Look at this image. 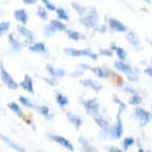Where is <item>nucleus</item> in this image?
<instances>
[{
    "mask_svg": "<svg viewBox=\"0 0 152 152\" xmlns=\"http://www.w3.org/2000/svg\"><path fill=\"white\" fill-rule=\"evenodd\" d=\"M80 24L85 27L86 29H94L99 24V13L96 8H89L88 13L84 17H80Z\"/></svg>",
    "mask_w": 152,
    "mask_h": 152,
    "instance_id": "nucleus-1",
    "label": "nucleus"
},
{
    "mask_svg": "<svg viewBox=\"0 0 152 152\" xmlns=\"http://www.w3.org/2000/svg\"><path fill=\"white\" fill-rule=\"evenodd\" d=\"M83 107L85 109L88 115H90L91 118L99 117L102 114V109H100V104L96 98H91V99H86V100H81Z\"/></svg>",
    "mask_w": 152,
    "mask_h": 152,
    "instance_id": "nucleus-2",
    "label": "nucleus"
},
{
    "mask_svg": "<svg viewBox=\"0 0 152 152\" xmlns=\"http://www.w3.org/2000/svg\"><path fill=\"white\" fill-rule=\"evenodd\" d=\"M151 117L152 114L150 110H146V109L138 107H134V110H133V118L138 122V126L141 128L146 127L148 123L151 122Z\"/></svg>",
    "mask_w": 152,
    "mask_h": 152,
    "instance_id": "nucleus-3",
    "label": "nucleus"
},
{
    "mask_svg": "<svg viewBox=\"0 0 152 152\" xmlns=\"http://www.w3.org/2000/svg\"><path fill=\"white\" fill-rule=\"evenodd\" d=\"M65 55L69 56V57H89L91 58L93 61H96L98 60V55L94 53L91 51V48H83V50H76V48H65L64 50Z\"/></svg>",
    "mask_w": 152,
    "mask_h": 152,
    "instance_id": "nucleus-4",
    "label": "nucleus"
},
{
    "mask_svg": "<svg viewBox=\"0 0 152 152\" xmlns=\"http://www.w3.org/2000/svg\"><path fill=\"white\" fill-rule=\"evenodd\" d=\"M0 79H1L3 84L5 85L8 89L10 90H17L19 88V84L14 80V77L8 72V70L5 69V66L3 65V62H0Z\"/></svg>",
    "mask_w": 152,
    "mask_h": 152,
    "instance_id": "nucleus-5",
    "label": "nucleus"
},
{
    "mask_svg": "<svg viewBox=\"0 0 152 152\" xmlns=\"http://www.w3.org/2000/svg\"><path fill=\"white\" fill-rule=\"evenodd\" d=\"M124 128H123V122H122V113L118 112L117 118H115V124L112 126V133H110V138L112 140H119L123 136Z\"/></svg>",
    "mask_w": 152,
    "mask_h": 152,
    "instance_id": "nucleus-6",
    "label": "nucleus"
},
{
    "mask_svg": "<svg viewBox=\"0 0 152 152\" xmlns=\"http://www.w3.org/2000/svg\"><path fill=\"white\" fill-rule=\"evenodd\" d=\"M105 20H108V28L112 32H117V33H126L128 31L127 26L124 23H122L121 20H118L115 18H105Z\"/></svg>",
    "mask_w": 152,
    "mask_h": 152,
    "instance_id": "nucleus-7",
    "label": "nucleus"
},
{
    "mask_svg": "<svg viewBox=\"0 0 152 152\" xmlns=\"http://www.w3.org/2000/svg\"><path fill=\"white\" fill-rule=\"evenodd\" d=\"M47 137H48L51 141L56 142L57 145H60L61 147H64V148L69 150V151H71V152L74 151V145L71 143V142H70L67 138H66V137L58 136V134H50V133H47Z\"/></svg>",
    "mask_w": 152,
    "mask_h": 152,
    "instance_id": "nucleus-8",
    "label": "nucleus"
},
{
    "mask_svg": "<svg viewBox=\"0 0 152 152\" xmlns=\"http://www.w3.org/2000/svg\"><path fill=\"white\" fill-rule=\"evenodd\" d=\"M17 31H18V33H19V36H22V37L26 39V43H28L29 46H31L32 43H34V39H36L34 33H33L31 29H28L26 26H18Z\"/></svg>",
    "mask_w": 152,
    "mask_h": 152,
    "instance_id": "nucleus-9",
    "label": "nucleus"
},
{
    "mask_svg": "<svg viewBox=\"0 0 152 152\" xmlns=\"http://www.w3.org/2000/svg\"><path fill=\"white\" fill-rule=\"evenodd\" d=\"M29 51L34 52V53L43 55L46 58L50 57V52H48V50H47V46H46L45 42H36V43H32L29 46Z\"/></svg>",
    "mask_w": 152,
    "mask_h": 152,
    "instance_id": "nucleus-10",
    "label": "nucleus"
},
{
    "mask_svg": "<svg viewBox=\"0 0 152 152\" xmlns=\"http://www.w3.org/2000/svg\"><path fill=\"white\" fill-rule=\"evenodd\" d=\"M126 39H127V42H128V43H129L134 50H137V51H141V50H142L140 38H138V36H137L134 32L127 31V32H126Z\"/></svg>",
    "mask_w": 152,
    "mask_h": 152,
    "instance_id": "nucleus-11",
    "label": "nucleus"
},
{
    "mask_svg": "<svg viewBox=\"0 0 152 152\" xmlns=\"http://www.w3.org/2000/svg\"><path fill=\"white\" fill-rule=\"evenodd\" d=\"M46 71H47V74L50 75V77H52V79H62V77H65L66 76V70H64V69H56V67H53L52 65H46Z\"/></svg>",
    "mask_w": 152,
    "mask_h": 152,
    "instance_id": "nucleus-12",
    "label": "nucleus"
},
{
    "mask_svg": "<svg viewBox=\"0 0 152 152\" xmlns=\"http://www.w3.org/2000/svg\"><path fill=\"white\" fill-rule=\"evenodd\" d=\"M8 42L9 45H10V48L13 52H19L22 48H23V42L19 39V38L14 34V33H10V34H8Z\"/></svg>",
    "mask_w": 152,
    "mask_h": 152,
    "instance_id": "nucleus-13",
    "label": "nucleus"
},
{
    "mask_svg": "<svg viewBox=\"0 0 152 152\" xmlns=\"http://www.w3.org/2000/svg\"><path fill=\"white\" fill-rule=\"evenodd\" d=\"M0 141L3 142V143H5L8 147H10V148H13V150H15L17 152H28L24 147H22V146H19L18 143H15L14 141H12L9 137H7V136H4L3 133H0Z\"/></svg>",
    "mask_w": 152,
    "mask_h": 152,
    "instance_id": "nucleus-14",
    "label": "nucleus"
},
{
    "mask_svg": "<svg viewBox=\"0 0 152 152\" xmlns=\"http://www.w3.org/2000/svg\"><path fill=\"white\" fill-rule=\"evenodd\" d=\"M80 84H81V86L91 89L93 91H95V93H99V91H102V90H103V85L98 84L93 79H83L81 81H80Z\"/></svg>",
    "mask_w": 152,
    "mask_h": 152,
    "instance_id": "nucleus-15",
    "label": "nucleus"
},
{
    "mask_svg": "<svg viewBox=\"0 0 152 152\" xmlns=\"http://www.w3.org/2000/svg\"><path fill=\"white\" fill-rule=\"evenodd\" d=\"M19 86H20L27 93L34 94V84H33V79L29 75H26L24 76V79L22 80V83L19 84Z\"/></svg>",
    "mask_w": 152,
    "mask_h": 152,
    "instance_id": "nucleus-16",
    "label": "nucleus"
},
{
    "mask_svg": "<svg viewBox=\"0 0 152 152\" xmlns=\"http://www.w3.org/2000/svg\"><path fill=\"white\" fill-rule=\"evenodd\" d=\"M14 18H15V20H18L22 26H26L28 20H29V15H28V12L26 9H17V10H14Z\"/></svg>",
    "mask_w": 152,
    "mask_h": 152,
    "instance_id": "nucleus-17",
    "label": "nucleus"
},
{
    "mask_svg": "<svg viewBox=\"0 0 152 152\" xmlns=\"http://www.w3.org/2000/svg\"><path fill=\"white\" fill-rule=\"evenodd\" d=\"M66 117H67V121L76 128V129H79V128L83 126V123H84L83 118L80 115H77V114L72 113V112H66Z\"/></svg>",
    "mask_w": 152,
    "mask_h": 152,
    "instance_id": "nucleus-18",
    "label": "nucleus"
},
{
    "mask_svg": "<svg viewBox=\"0 0 152 152\" xmlns=\"http://www.w3.org/2000/svg\"><path fill=\"white\" fill-rule=\"evenodd\" d=\"M114 69L127 76L128 74H131V71H132L133 67L128 62H126V61H119V60H118V61L114 62Z\"/></svg>",
    "mask_w": 152,
    "mask_h": 152,
    "instance_id": "nucleus-19",
    "label": "nucleus"
},
{
    "mask_svg": "<svg viewBox=\"0 0 152 152\" xmlns=\"http://www.w3.org/2000/svg\"><path fill=\"white\" fill-rule=\"evenodd\" d=\"M48 27L51 28L52 31H53V33H57V32H65L66 29H67V27H66L65 23H64V22H61V20H58V19H52V20H50Z\"/></svg>",
    "mask_w": 152,
    "mask_h": 152,
    "instance_id": "nucleus-20",
    "label": "nucleus"
},
{
    "mask_svg": "<svg viewBox=\"0 0 152 152\" xmlns=\"http://www.w3.org/2000/svg\"><path fill=\"white\" fill-rule=\"evenodd\" d=\"M36 109H37V112L39 113L42 117H45L46 121H53L55 114L51 112L50 107H47V105H37Z\"/></svg>",
    "mask_w": 152,
    "mask_h": 152,
    "instance_id": "nucleus-21",
    "label": "nucleus"
},
{
    "mask_svg": "<svg viewBox=\"0 0 152 152\" xmlns=\"http://www.w3.org/2000/svg\"><path fill=\"white\" fill-rule=\"evenodd\" d=\"M109 48H110L114 52V55L118 57V60H119V61H126L127 60L128 53H127V51L124 48H122V47H118L115 43H112Z\"/></svg>",
    "mask_w": 152,
    "mask_h": 152,
    "instance_id": "nucleus-22",
    "label": "nucleus"
},
{
    "mask_svg": "<svg viewBox=\"0 0 152 152\" xmlns=\"http://www.w3.org/2000/svg\"><path fill=\"white\" fill-rule=\"evenodd\" d=\"M55 100H56L57 105H58L60 108H65V107H67V105H69V103H70L69 98L66 96L65 94L58 93V91H57V93L55 94Z\"/></svg>",
    "mask_w": 152,
    "mask_h": 152,
    "instance_id": "nucleus-23",
    "label": "nucleus"
},
{
    "mask_svg": "<svg viewBox=\"0 0 152 152\" xmlns=\"http://www.w3.org/2000/svg\"><path fill=\"white\" fill-rule=\"evenodd\" d=\"M91 71L95 74V76L99 79H107L109 77V74H108V69H105L104 66H96V67H91Z\"/></svg>",
    "mask_w": 152,
    "mask_h": 152,
    "instance_id": "nucleus-24",
    "label": "nucleus"
},
{
    "mask_svg": "<svg viewBox=\"0 0 152 152\" xmlns=\"http://www.w3.org/2000/svg\"><path fill=\"white\" fill-rule=\"evenodd\" d=\"M55 13H56V17H57L58 20H61V22H69L70 20V15H69V13L65 8H61V7L56 8Z\"/></svg>",
    "mask_w": 152,
    "mask_h": 152,
    "instance_id": "nucleus-25",
    "label": "nucleus"
},
{
    "mask_svg": "<svg viewBox=\"0 0 152 152\" xmlns=\"http://www.w3.org/2000/svg\"><path fill=\"white\" fill-rule=\"evenodd\" d=\"M8 108L10 109V110L15 114V115L18 117V118H24V114H23V110H22V108H20V105L19 104H17L15 102H10L8 104Z\"/></svg>",
    "mask_w": 152,
    "mask_h": 152,
    "instance_id": "nucleus-26",
    "label": "nucleus"
},
{
    "mask_svg": "<svg viewBox=\"0 0 152 152\" xmlns=\"http://www.w3.org/2000/svg\"><path fill=\"white\" fill-rule=\"evenodd\" d=\"M65 33H66V36H67L71 41H80V39H84L85 38V36L84 34H81V33H79L77 31H75V29H66L65 31Z\"/></svg>",
    "mask_w": 152,
    "mask_h": 152,
    "instance_id": "nucleus-27",
    "label": "nucleus"
},
{
    "mask_svg": "<svg viewBox=\"0 0 152 152\" xmlns=\"http://www.w3.org/2000/svg\"><path fill=\"white\" fill-rule=\"evenodd\" d=\"M94 119V122L96 123V124L100 127V129H104V128H108V127H110L112 124L110 123H109V121L103 115V114H100V115L99 117H95V118H93Z\"/></svg>",
    "mask_w": 152,
    "mask_h": 152,
    "instance_id": "nucleus-28",
    "label": "nucleus"
},
{
    "mask_svg": "<svg viewBox=\"0 0 152 152\" xmlns=\"http://www.w3.org/2000/svg\"><path fill=\"white\" fill-rule=\"evenodd\" d=\"M71 7H72L74 10H76V13H77L80 17H84L85 14L88 13V10H89V8H86L85 5H81V4H79V3H76V1L71 3Z\"/></svg>",
    "mask_w": 152,
    "mask_h": 152,
    "instance_id": "nucleus-29",
    "label": "nucleus"
},
{
    "mask_svg": "<svg viewBox=\"0 0 152 152\" xmlns=\"http://www.w3.org/2000/svg\"><path fill=\"white\" fill-rule=\"evenodd\" d=\"M19 103L22 104V107H26L28 109H36L37 105H34V103H33L32 100L28 96H19Z\"/></svg>",
    "mask_w": 152,
    "mask_h": 152,
    "instance_id": "nucleus-30",
    "label": "nucleus"
},
{
    "mask_svg": "<svg viewBox=\"0 0 152 152\" xmlns=\"http://www.w3.org/2000/svg\"><path fill=\"white\" fill-rule=\"evenodd\" d=\"M142 100H143V99H142L140 93H137V94L131 95L129 100H128V104H129V105H133V107H138V105H141Z\"/></svg>",
    "mask_w": 152,
    "mask_h": 152,
    "instance_id": "nucleus-31",
    "label": "nucleus"
},
{
    "mask_svg": "<svg viewBox=\"0 0 152 152\" xmlns=\"http://www.w3.org/2000/svg\"><path fill=\"white\" fill-rule=\"evenodd\" d=\"M127 80H128V81H131V83L138 81V80H140V70L137 67H133L132 71H131V74L127 75Z\"/></svg>",
    "mask_w": 152,
    "mask_h": 152,
    "instance_id": "nucleus-32",
    "label": "nucleus"
},
{
    "mask_svg": "<svg viewBox=\"0 0 152 152\" xmlns=\"http://www.w3.org/2000/svg\"><path fill=\"white\" fill-rule=\"evenodd\" d=\"M134 138L133 137H126L124 140H123V142H122V147H123V150L122 151H127V150H129L131 147L134 145Z\"/></svg>",
    "mask_w": 152,
    "mask_h": 152,
    "instance_id": "nucleus-33",
    "label": "nucleus"
},
{
    "mask_svg": "<svg viewBox=\"0 0 152 152\" xmlns=\"http://www.w3.org/2000/svg\"><path fill=\"white\" fill-rule=\"evenodd\" d=\"M37 15L39 17V19H42V20H47V19H48V10H47L43 5H41L37 8Z\"/></svg>",
    "mask_w": 152,
    "mask_h": 152,
    "instance_id": "nucleus-34",
    "label": "nucleus"
},
{
    "mask_svg": "<svg viewBox=\"0 0 152 152\" xmlns=\"http://www.w3.org/2000/svg\"><path fill=\"white\" fill-rule=\"evenodd\" d=\"M119 90H121V91H123L124 94H128V95H133V94H137V93H138L134 88L129 86V85H122V86L119 88Z\"/></svg>",
    "mask_w": 152,
    "mask_h": 152,
    "instance_id": "nucleus-35",
    "label": "nucleus"
},
{
    "mask_svg": "<svg viewBox=\"0 0 152 152\" xmlns=\"http://www.w3.org/2000/svg\"><path fill=\"white\" fill-rule=\"evenodd\" d=\"M113 102L118 105V108H119V112H121V113H122V112H124L126 109H127V104H126L124 102H122L118 96H113Z\"/></svg>",
    "mask_w": 152,
    "mask_h": 152,
    "instance_id": "nucleus-36",
    "label": "nucleus"
},
{
    "mask_svg": "<svg viewBox=\"0 0 152 152\" xmlns=\"http://www.w3.org/2000/svg\"><path fill=\"white\" fill-rule=\"evenodd\" d=\"M9 28H10V23H9L8 20L7 22H0V36L8 33Z\"/></svg>",
    "mask_w": 152,
    "mask_h": 152,
    "instance_id": "nucleus-37",
    "label": "nucleus"
},
{
    "mask_svg": "<svg viewBox=\"0 0 152 152\" xmlns=\"http://www.w3.org/2000/svg\"><path fill=\"white\" fill-rule=\"evenodd\" d=\"M41 1H42V4H43V7H45L48 12H55L56 5L51 1V0H41Z\"/></svg>",
    "mask_w": 152,
    "mask_h": 152,
    "instance_id": "nucleus-38",
    "label": "nucleus"
},
{
    "mask_svg": "<svg viewBox=\"0 0 152 152\" xmlns=\"http://www.w3.org/2000/svg\"><path fill=\"white\" fill-rule=\"evenodd\" d=\"M107 29H108V26L107 24H98L96 27L94 28V31L96 32V33H107Z\"/></svg>",
    "mask_w": 152,
    "mask_h": 152,
    "instance_id": "nucleus-39",
    "label": "nucleus"
},
{
    "mask_svg": "<svg viewBox=\"0 0 152 152\" xmlns=\"http://www.w3.org/2000/svg\"><path fill=\"white\" fill-rule=\"evenodd\" d=\"M81 152H99V151L96 147L88 145V146H81Z\"/></svg>",
    "mask_w": 152,
    "mask_h": 152,
    "instance_id": "nucleus-40",
    "label": "nucleus"
},
{
    "mask_svg": "<svg viewBox=\"0 0 152 152\" xmlns=\"http://www.w3.org/2000/svg\"><path fill=\"white\" fill-rule=\"evenodd\" d=\"M100 55L102 56H105V57H113L114 56V52L110 48H103V50H100Z\"/></svg>",
    "mask_w": 152,
    "mask_h": 152,
    "instance_id": "nucleus-41",
    "label": "nucleus"
},
{
    "mask_svg": "<svg viewBox=\"0 0 152 152\" xmlns=\"http://www.w3.org/2000/svg\"><path fill=\"white\" fill-rule=\"evenodd\" d=\"M76 67H77V70H81V71H91V66L88 64H79Z\"/></svg>",
    "mask_w": 152,
    "mask_h": 152,
    "instance_id": "nucleus-42",
    "label": "nucleus"
},
{
    "mask_svg": "<svg viewBox=\"0 0 152 152\" xmlns=\"http://www.w3.org/2000/svg\"><path fill=\"white\" fill-rule=\"evenodd\" d=\"M79 143L81 145V146H88V145H90V140H88L86 137L80 136V137H79Z\"/></svg>",
    "mask_w": 152,
    "mask_h": 152,
    "instance_id": "nucleus-43",
    "label": "nucleus"
},
{
    "mask_svg": "<svg viewBox=\"0 0 152 152\" xmlns=\"http://www.w3.org/2000/svg\"><path fill=\"white\" fill-rule=\"evenodd\" d=\"M84 75V71H81V70H76V71H74L72 74H71L70 76L72 79H77V77H80V76H83Z\"/></svg>",
    "mask_w": 152,
    "mask_h": 152,
    "instance_id": "nucleus-44",
    "label": "nucleus"
},
{
    "mask_svg": "<svg viewBox=\"0 0 152 152\" xmlns=\"http://www.w3.org/2000/svg\"><path fill=\"white\" fill-rule=\"evenodd\" d=\"M43 80H45L47 84L52 85V86H56V85H57V80H56V79H52V77H43Z\"/></svg>",
    "mask_w": 152,
    "mask_h": 152,
    "instance_id": "nucleus-45",
    "label": "nucleus"
},
{
    "mask_svg": "<svg viewBox=\"0 0 152 152\" xmlns=\"http://www.w3.org/2000/svg\"><path fill=\"white\" fill-rule=\"evenodd\" d=\"M145 74L147 75V77H152V66L151 65H148V66H147V67L145 69Z\"/></svg>",
    "mask_w": 152,
    "mask_h": 152,
    "instance_id": "nucleus-46",
    "label": "nucleus"
},
{
    "mask_svg": "<svg viewBox=\"0 0 152 152\" xmlns=\"http://www.w3.org/2000/svg\"><path fill=\"white\" fill-rule=\"evenodd\" d=\"M38 0H22L23 4H26V5H34V4H37Z\"/></svg>",
    "mask_w": 152,
    "mask_h": 152,
    "instance_id": "nucleus-47",
    "label": "nucleus"
},
{
    "mask_svg": "<svg viewBox=\"0 0 152 152\" xmlns=\"http://www.w3.org/2000/svg\"><path fill=\"white\" fill-rule=\"evenodd\" d=\"M108 151H109V152H123L121 148H118V147H115V146H110V147L108 148Z\"/></svg>",
    "mask_w": 152,
    "mask_h": 152,
    "instance_id": "nucleus-48",
    "label": "nucleus"
},
{
    "mask_svg": "<svg viewBox=\"0 0 152 152\" xmlns=\"http://www.w3.org/2000/svg\"><path fill=\"white\" fill-rule=\"evenodd\" d=\"M138 152H151V151H150V150H145V148H142V147H140Z\"/></svg>",
    "mask_w": 152,
    "mask_h": 152,
    "instance_id": "nucleus-49",
    "label": "nucleus"
},
{
    "mask_svg": "<svg viewBox=\"0 0 152 152\" xmlns=\"http://www.w3.org/2000/svg\"><path fill=\"white\" fill-rule=\"evenodd\" d=\"M142 1H145L146 4H148V5H151V0H142Z\"/></svg>",
    "mask_w": 152,
    "mask_h": 152,
    "instance_id": "nucleus-50",
    "label": "nucleus"
},
{
    "mask_svg": "<svg viewBox=\"0 0 152 152\" xmlns=\"http://www.w3.org/2000/svg\"><path fill=\"white\" fill-rule=\"evenodd\" d=\"M118 1H121V3H126V1H124V0H118Z\"/></svg>",
    "mask_w": 152,
    "mask_h": 152,
    "instance_id": "nucleus-51",
    "label": "nucleus"
}]
</instances>
